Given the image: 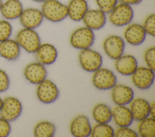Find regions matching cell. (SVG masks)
I'll return each instance as SVG.
<instances>
[{"instance_id":"cell-21","label":"cell","mask_w":155,"mask_h":137,"mask_svg":"<svg viewBox=\"0 0 155 137\" xmlns=\"http://www.w3.org/2000/svg\"><path fill=\"white\" fill-rule=\"evenodd\" d=\"M129 104V109L133 115L134 120L139 121L150 116V103L145 99L140 97L134 98Z\"/></svg>"},{"instance_id":"cell-13","label":"cell","mask_w":155,"mask_h":137,"mask_svg":"<svg viewBox=\"0 0 155 137\" xmlns=\"http://www.w3.org/2000/svg\"><path fill=\"white\" fill-rule=\"evenodd\" d=\"M24 75L30 83L38 84L46 79L47 71L44 65L40 62H31L25 67Z\"/></svg>"},{"instance_id":"cell-29","label":"cell","mask_w":155,"mask_h":137,"mask_svg":"<svg viewBox=\"0 0 155 137\" xmlns=\"http://www.w3.org/2000/svg\"><path fill=\"white\" fill-rule=\"evenodd\" d=\"M13 31V27L7 19L0 20V42L10 37Z\"/></svg>"},{"instance_id":"cell-14","label":"cell","mask_w":155,"mask_h":137,"mask_svg":"<svg viewBox=\"0 0 155 137\" xmlns=\"http://www.w3.org/2000/svg\"><path fill=\"white\" fill-rule=\"evenodd\" d=\"M107 14L97 8L88 9L82 21L85 27L94 31L104 28L107 23Z\"/></svg>"},{"instance_id":"cell-12","label":"cell","mask_w":155,"mask_h":137,"mask_svg":"<svg viewBox=\"0 0 155 137\" xmlns=\"http://www.w3.org/2000/svg\"><path fill=\"white\" fill-rule=\"evenodd\" d=\"M44 19L41 10L33 7L24 9L19 18L23 28L35 30L41 25Z\"/></svg>"},{"instance_id":"cell-3","label":"cell","mask_w":155,"mask_h":137,"mask_svg":"<svg viewBox=\"0 0 155 137\" xmlns=\"http://www.w3.org/2000/svg\"><path fill=\"white\" fill-rule=\"evenodd\" d=\"M110 23L116 27H125L130 24L134 18V10L131 5L118 2L108 14Z\"/></svg>"},{"instance_id":"cell-4","label":"cell","mask_w":155,"mask_h":137,"mask_svg":"<svg viewBox=\"0 0 155 137\" xmlns=\"http://www.w3.org/2000/svg\"><path fill=\"white\" fill-rule=\"evenodd\" d=\"M95 40L94 31L84 26L77 28L70 36V43L75 49H85L90 48Z\"/></svg>"},{"instance_id":"cell-34","label":"cell","mask_w":155,"mask_h":137,"mask_svg":"<svg viewBox=\"0 0 155 137\" xmlns=\"http://www.w3.org/2000/svg\"><path fill=\"white\" fill-rule=\"evenodd\" d=\"M10 122L0 116V137L8 136L11 132Z\"/></svg>"},{"instance_id":"cell-35","label":"cell","mask_w":155,"mask_h":137,"mask_svg":"<svg viewBox=\"0 0 155 137\" xmlns=\"http://www.w3.org/2000/svg\"><path fill=\"white\" fill-rule=\"evenodd\" d=\"M119 2H122L124 4H126L130 5H138L142 2L143 0H118Z\"/></svg>"},{"instance_id":"cell-19","label":"cell","mask_w":155,"mask_h":137,"mask_svg":"<svg viewBox=\"0 0 155 137\" xmlns=\"http://www.w3.org/2000/svg\"><path fill=\"white\" fill-rule=\"evenodd\" d=\"M112 119L118 127H130L134 121L130 109L124 105H116L113 107Z\"/></svg>"},{"instance_id":"cell-16","label":"cell","mask_w":155,"mask_h":137,"mask_svg":"<svg viewBox=\"0 0 155 137\" xmlns=\"http://www.w3.org/2000/svg\"><path fill=\"white\" fill-rule=\"evenodd\" d=\"M91 125L89 118L85 115H79L74 118L70 124L71 134L75 137L90 136Z\"/></svg>"},{"instance_id":"cell-1","label":"cell","mask_w":155,"mask_h":137,"mask_svg":"<svg viewBox=\"0 0 155 137\" xmlns=\"http://www.w3.org/2000/svg\"><path fill=\"white\" fill-rule=\"evenodd\" d=\"M41 10L44 18L53 23L62 22L68 17L67 5L59 0H45Z\"/></svg>"},{"instance_id":"cell-20","label":"cell","mask_w":155,"mask_h":137,"mask_svg":"<svg viewBox=\"0 0 155 137\" xmlns=\"http://www.w3.org/2000/svg\"><path fill=\"white\" fill-rule=\"evenodd\" d=\"M67 7L68 17L73 21H81L89 9L87 0H70Z\"/></svg>"},{"instance_id":"cell-7","label":"cell","mask_w":155,"mask_h":137,"mask_svg":"<svg viewBox=\"0 0 155 137\" xmlns=\"http://www.w3.org/2000/svg\"><path fill=\"white\" fill-rule=\"evenodd\" d=\"M37 85L36 96L41 103L51 104L59 98V89L53 81L46 78Z\"/></svg>"},{"instance_id":"cell-30","label":"cell","mask_w":155,"mask_h":137,"mask_svg":"<svg viewBox=\"0 0 155 137\" xmlns=\"http://www.w3.org/2000/svg\"><path fill=\"white\" fill-rule=\"evenodd\" d=\"M99 9L108 14L119 2L118 0H95Z\"/></svg>"},{"instance_id":"cell-32","label":"cell","mask_w":155,"mask_h":137,"mask_svg":"<svg viewBox=\"0 0 155 137\" xmlns=\"http://www.w3.org/2000/svg\"><path fill=\"white\" fill-rule=\"evenodd\" d=\"M138 133L129 127H119L114 130V137H137Z\"/></svg>"},{"instance_id":"cell-27","label":"cell","mask_w":155,"mask_h":137,"mask_svg":"<svg viewBox=\"0 0 155 137\" xmlns=\"http://www.w3.org/2000/svg\"><path fill=\"white\" fill-rule=\"evenodd\" d=\"M114 130L108 123H97L91 129L90 136L113 137Z\"/></svg>"},{"instance_id":"cell-26","label":"cell","mask_w":155,"mask_h":137,"mask_svg":"<svg viewBox=\"0 0 155 137\" xmlns=\"http://www.w3.org/2000/svg\"><path fill=\"white\" fill-rule=\"evenodd\" d=\"M138 135L142 137H154L155 136V118L148 116L139 121Z\"/></svg>"},{"instance_id":"cell-5","label":"cell","mask_w":155,"mask_h":137,"mask_svg":"<svg viewBox=\"0 0 155 137\" xmlns=\"http://www.w3.org/2000/svg\"><path fill=\"white\" fill-rule=\"evenodd\" d=\"M78 59L81 68L88 72H94L102 67L103 63L102 55L91 48L81 50Z\"/></svg>"},{"instance_id":"cell-36","label":"cell","mask_w":155,"mask_h":137,"mask_svg":"<svg viewBox=\"0 0 155 137\" xmlns=\"http://www.w3.org/2000/svg\"><path fill=\"white\" fill-rule=\"evenodd\" d=\"M150 116L155 118V103L153 101L150 106Z\"/></svg>"},{"instance_id":"cell-22","label":"cell","mask_w":155,"mask_h":137,"mask_svg":"<svg viewBox=\"0 0 155 137\" xmlns=\"http://www.w3.org/2000/svg\"><path fill=\"white\" fill-rule=\"evenodd\" d=\"M21 47L16 40L8 39L0 42V57L8 61H15L20 56Z\"/></svg>"},{"instance_id":"cell-37","label":"cell","mask_w":155,"mask_h":137,"mask_svg":"<svg viewBox=\"0 0 155 137\" xmlns=\"http://www.w3.org/2000/svg\"><path fill=\"white\" fill-rule=\"evenodd\" d=\"M35 2H39V3H42L43 2H44L45 0H31Z\"/></svg>"},{"instance_id":"cell-33","label":"cell","mask_w":155,"mask_h":137,"mask_svg":"<svg viewBox=\"0 0 155 137\" xmlns=\"http://www.w3.org/2000/svg\"><path fill=\"white\" fill-rule=\"evenodd\" d=\"M10 81L8 74L0 69V93L6 92L10 87Z\"/></svg>"},{"instance_id":"cell-31","label":"cell","mask_w":155,"mask_h":137,"mask_svg":"<svg viewBox=\"0 0 155 137\" xmlns=\"http://www.w3.org/2000/svg\"><path fill=\"white\" fill-rule=\"evenodd\" d=\"M143 58L147 67L155 70V48L151 46L148 48L144 52Z\"/></svg>"},{"instance_id":"cell-11","label":"cell","mask_w":155,"mask_h":137,"mask_svg":"<svg viewBox=\"0 0 155 137\" xmlns=\"http://www.w3.org/2000/svg\"><path fill=\"white\" fill-rule=\"evenodd\" d=\"M147 35L142 24L131 22L126 26L124 31L123 39L131 45L138 46L144 42Z\"/></svg>"},{"instance_id":"cell-6","label":"cell","mask_w":155,"mask_h":137,"mask_svg":"<svg viewBox=\"0 0 155 137\" xmlns=\"http://www.w3.org/2000/svg\"><path fill=\"white\" fill-rule=\"evenodd\" d=\"M92 83L101 91L111 89L117 84V77L111 70L101 67L93 72Z\"/></svg>"},{"instance_id":"cell-39","label":"cell","mask_w":155,"mask_h":137,"mask_svg":"<svg viewBox=\"0 0 155 137\" xmlns=\"http://www.w3.org/2000/svg\"><path fill=\"white\" fill-rule=\"evenodd\" d=\"M2 4H3V1H2V0H0V10H1V7H2Z\"/></svg>"},{"instance_id":"cell-18","label":"cell","mask_w":155,"mask_h":137,"mask_svg":"<svg viewBox=\"0 0 155 137\" xmlns=\"http://www.w3.org/2000/svg\"><path fill=\"white\" fill-rule=\"evenodd\" d=\"M35 53L38 61L44 65L53 64L56 60L58 56L56 48L48 43H41Z\"/></svg>"},{"instance_id":"cell-15","label":"cell","mask_w":155,"mask_h":137,"mask_svg":"<svg viewBox=\"0 0 155 137\" xmlns=\"http://www.w3.org/2000/svg\"><path fill=\"white\" fill-rule=\"evenodd\" d=\"M111 99L116 105L129 104L134 97L133 89L127 85L116 84L111 89Z\"/></svg>"},{"instance_id":"cell-23","label":"cell","mask_w":155,"mask_h":137,"mask_svg":"<svg viewBox=\"0 0 155 137\" xmlns=\"http://www.w3.org/2000/svg\"><path fill=\"white\" fill-rule=\"evenodd\" d=\"M23 10L20 0H6L3 2L0 12L2 17L8 21L19 19Z\"/></svg>"},{"instance_id":"cell-10","label":"cell","mask_w":155,"mask_h":137,"mask_svg":"<svg viewBox=\"0 0 155 137\" xmlns=\"http://www.w3.org/2000/svg\"><path fill=\"white\" fill-rule=\"evenodd\" d=\"M133 84L139 89L146 90L151 87L154 81V71L148 67H137L131 75Z\"/></svg>"},{"instance_id":"cell-17","label":"cell","mask_w":155,"mask_h":137,"mask_svg":"<svg viewBox=\"0 0 155 137\" xmlns=\"http://www.w3.org/2000/svg\"><path fill=\"white\" fill-rule=\"evenodd\" d=\"M114 67L120 74L125 76H131L137 68L138 63L134 56L123 54L115 60Z\"/></svg>"},{"instance_id":"cell-2","label":"cell","mask_w":155,"mask_h":137,"mask_svg":"<svg viewBox=\"0 0 155 137\" xmlns=\"http://www.w3.org/2000/svg\"><path fill=\"white\" fill-rule=\"evenodd\" d=\"M16 41L28 53H35L41 44L40 36L35 29L23 28L16 34Z\"/></svg>"},{"instance_id":"cell-25","label":"cell","mask_w":155,"mask_h":137,"mask_svg":"<svg viewBox=\"0 0 155 137\" xmlns=\"http://www.w3.org/2000/svg\"><path fill=\"white\" fill-rule=\"evenodd\" d=\"M55 125L48 121H41L34 127L33 135L36 137H53L56 132Z\"/></svg>"},{"instance_id":"cell-28","label":"cell","mask_w":155,"mask_h":137,"mask_svg":"<svg viewBox=\"0 0 155 137\" xmlns=\"http://www.w3.org/2000/svg\"><path fill=\"white\" fill-rule=\"evenodd\" d=\"M147 34L152 37L155 36V14L151 13L148 14L143 20L142 24Z\"/></svg>"},{"instance_id":"cell-8","label":"cell","mask_w":155,"mask_h":137,"mask_svg":"<svg viewBox=\"0 0 155 137\" xmlns=\"http://www.w3.org/2000/svg\"><path fill=\"white\" fill-rule=\"evenodd\" d=\"M22 112V104L18 98L13 96H8L3 99L0 116L9 122H12L20 116Z\"/></svg>"},{"instance_id":"cell-9","label":"cell","mask_w":155,"mask_h":137,"mask_svg":"<svg viewBox=\"0 0 155 137\" xmlns=\"http://www.w3.org/2000/svg\"><path fill=\"white\" fill-rule=\"evenodd\" d=\"M102 46L105 54L109 58L116 60L124 54L125 42L122 37L112 34L104 39Z\"/></svg>"},{"instance_id":"cell-38","label":"cell","mask_w":155,"mask_h":137,"mask_svg":"<svg viewBox=\"0 0 155 137\" xmlns=\"http://www.w3.org/2000/svg\"><path fill=\"white\" fill-rule=\"evenodd\" d=\"M2 101H3V99H2V98L0 97V110H1V107H2Z\"/></svg>"},{"instance_id":"cell-24","label":"cell","mask_w":155,"mask_h":137,"mask_svg":"<svg viewBox=\"0 0 155 137\" xmlns=\"http://www.w3.org/2000/svg\"><path fill=\"white\" fill-rule=\"evenodd\" d=\"M92 116L97 123H108L112 120V109L106 104L98 103L93 108Z\"/></svg>"}]
</instances>
